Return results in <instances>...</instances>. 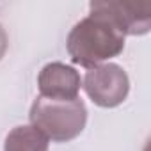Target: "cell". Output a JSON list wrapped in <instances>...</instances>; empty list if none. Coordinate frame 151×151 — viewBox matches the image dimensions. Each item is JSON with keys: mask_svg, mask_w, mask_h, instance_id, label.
I'll use <instances>...</instances> for the list:
<instances>
[{"mask_svg": "<svg viewBox=\"0 0 151 151\" xmlns=\"http://www.w3.org/2000/svg\"><path fill=\"white\" fill-rule=\"evenodd\" d=\"M82 87L80 73L64 62H48L37 75L39 96L50 100H75Z\"/></svg>", "mask_w": 151, "mask_h": 151, "instance_id": "cell-4", "label": "cell"}, {"mask_svg": "<svg viewBox=\"0 0 151 151\" xmlns=\"http://www.w3.org/2000/svg\"><path fill=\"white\" fill-rule=\"evenodd\" d=\"M82 86L93 103L101 109L119 107L130 93V78L126 71L114 62H103L89 68Z\"/></svg>", "mask_w": 151, "mask_h": 151, "instance_id": "cell-3", "label": "cell"}, {"mask_svg": "<svg viewBox=\"0 0 151 151\" xmlns=\"http://www.w3.org/2000/svg\"><path fill=\"white\" fill-rule=\"evenodd\" d=\"M94 4L112 18L124 36H144L151 29V6L147 2L101 0Z\"/></svg>", "mask_w": 151, "mask_h": 151, "instance_id": "cell-5", "label": "cell"}, {"mask_svg": "<svg viewBox=\"0 0 151 151\" xmlns=\"http://www.w3.org/2000/svg\"><path fill=\"white\" fill-rule=\"evenodd\" d=\"M89 14L73 25L68 34L66 48L71 60L84 68H94L117 57L124 50V34L94 2L89 4Z\"/></svg>", "mask_w": 151, "mask_h": 151, "instance_id": "cell-1", "label": "cell"}, {"mask_svg": "<svg viewBox=\"0 0 151 151\" xmlns=\"http://www.w3.org/2000/svg\"><path fill=\"white\" fill-rule=\"evenodd\" d=\"M50 140L32 124L14 126L4 140V151H48Z\"/></svg>", "mask_w": 151, "mask_h": 151, "instance_id": "cell-6", "label": "cell"}, {"mask_svg": "<svg viewBox=\"0 0 151 151\" xmlns=\"http://www.w3.org/2000/svg\"><path fill=\"white\" fill-rule=\"evenodd\" d=\"M7 46H9V37H7L6 29L2 27V23H0V60L4 59V55L7 52Z\"/></svg>", "mask_w": 151, "mask_h": 151, "instance_id": "cell-7", "label": "cell"}, {"mask_svg": "<svg viewBox=\"0 0 151 151\" xmlns=\"http://www.w3.org/2000/svg\"><path fill=\"white\" fill-rule=\"evenodd\" d=\"M30 124L48 140L69 142L77 139L87 123V109L80 98L50 100L37 96L29 112Z\"/></svg>", "mask_w": 151, "mask_h": 151, "instance_id": "cell-2", "label": "cell"}]
</instances>
